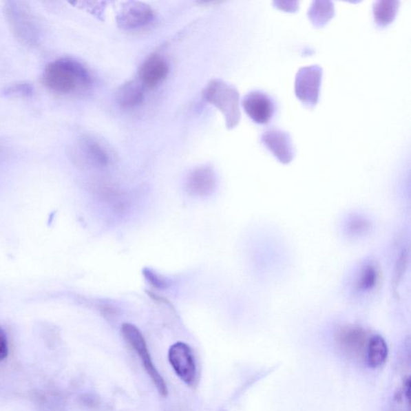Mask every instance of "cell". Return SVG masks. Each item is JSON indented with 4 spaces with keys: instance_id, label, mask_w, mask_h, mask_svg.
Returning a JSON list of instances; mask_svg holds the SVG:
<instances>
[{
    "instance_id": "1",
    "label": "cell",
    "mask_w": 411,
    "mask_h": 411,
    "mask_svg": "<svg viewBox=\"0 0 411 411\" xmlns=\"http://www.w3.org/2000/svg\"><path fill=\"white\" fill-rule=\"evenodd\" d=\"M43 81L48 89L62 95L81 94L88 89L92 83L87 67L70 58L50 63L43 72Z\"/></svg>"
},
{
    "instance_id": "2",
    "label": "cell",
    "mask_w": 411,
    "mask_h": 411,
    "mask_svg": "<svg viewBox=\"0 0 411 411\" xmlns=\"http://www.w3.org/2000/svg\"><path fill=\"white\" fill-rule=\"evenodd\" d=\"M204 98L224 114L226 127L234 129L240 122V94L234 85L221 79L211 80L205 87Z\"/></svg>"
},
{
    "instance_id": "3",
    "label": "cell",
    "mask_w": 411,
    "mask_h": 411,
    "mask_svg": "<svg viewBox=\"0 0 411 411\" xmlns=\"http://www.w3.org/2000/svg\"><path fill=\"white\" fill-rule=\"evenodd\" d=\"M122 333L128 344L136 352L141 359L144 369L153 381L158 393L162 397L166 398L168 395V389L165 380L154 365L151 354H149L146 340L138 328L132 324L125 323L122 326Z\"/></svg>"
},
{
    "instance_id": "4",
    "label": "cell",
    "mask_w": 411,
    "mask_h": 411,
    "mask_svg": "<svg viewBox=\"0 0 411 411\" xmlns=\"http://www.w3.org/2000/svg\"><path fill=\"white\" fill-rule=\"evenodd\" d=\"M323 76L322 67L312 65L301 67L295 80V94L308 108L313 109L318 103Z\"/></svg>"
},
{
    "instance_id": "5",
    "label": "cell",
    "mask_w": 411,
    "mask_h": 411,
    "mask_svg": "<svg viewBox=\"0 0 411 411\" xmlns=\"http://www.w3.org/2000/svg\"><path fill=\"white\" fill-rule=\"evenodd\" d=\"M242 106L249 118L258 125H268L274 119L277 113L275 100L265 92H249L242 100Z\"/></svg>"
},
{
    "instance_id": "6",
    "label": "cell",
    "mask_w": 411,
    "mask_h": 411,
    "mask_svg": "<svg viewBox=\"0 0 411 411\" xmlns=\"http://www.w3.org/2000/svg\"><path fill=\"white\" fill-rule=\"evenodd\" d=\"M6 14L14 33L24 43L33 45L39 39V30L35 21L27 8L17 2H10Z\"/></svg>"
},
{
    "instance_id": "7",
    "label": "cell",
    "mask_w": 411,
    "mask_h": 411,
    "mask_svg": "<svg viewBox=\"0 0 411 411\" xmlns=\"http://www.w3.org/2000/svg\"><path fill=\"white\" fill-rule=\"evenodd\" d=\"M168 359L183 383L191 388L196 385V363L189 346L183 342L176 343L169 350Z\"/></svg>"
},
{
    "instance_id": "8",
    "label": "cell",
    "mask_w": 411,
    "mask_h": 411,
    "mask_svg": "<svg viewBox=\"0 0 411 411\" xmlns=\"http://www.w3.org/2000/svg\"><path fill=\"white\" fill-rule=\"evenodd\" d=\"M156 18L154 10L143 2H127L117 16L118 25L127 31H134L149 25Z\"/></svg>"
},
{
    "instance_id": "9",
    "label": "cell",
    "mask_w": 411,
    "mask_h": 411,
    "mask_svg": "<svg viewBox=\"0 0 411 411\" xmlns=\"http://www.w3.org/2000/svg\"><path fill=\"white\" fill-rule=\"evenodd\" d=\"M260 142L283 164L293 161L295 149L290 134L277 128H269L261 134Z\"/></svg>"
},
{
    "instance_id": "10",
    "label": "cell",
    "mask_w": 411,
    "mask_h": 411,
    "mask_svg": "<svg viewBox=\"0 0 411 411\" xmlns=\"http://www.w3.org/2000/svg\"><path fill=\"white\" fill-rule=\"evenodd\" d=\"M369 339L368 335L363 328L354 326L341 328L336 337L338 346L346 354L352 357H359L363 354Z\"/></svg>"
},
{
    "instance_id": "11",
    "label": "cell",
    "mask_w": 411,
    "mask_h": 411,
    "mask_svg": "<svg viewBox=\"0 0 411 411\" xmlns=\"http://www.w3.org/2000/svg\"><path fill=\"white\" fill-rule=\"evenodd\" d=\"M169 72L167 62L161 56L152 55L144 61L138 71V81L145 89H152L167 78Z\"/></svg>"
},
{
    "instance_id": "12",
    "label": "cell",
    "mask_w": 411,
    "mask_h": 411,
    "mask_svg": "<svg viewBox=\"0 0 411 411\" xmlns=\"http://www.w3.org/2000/svg\"><path fill=\"white\" fill-rule=\"evenodd\" d=\"M216 176L209 166L197 167L187 178V191L191 196L205 197L212 194L216 187Z\"/></svg>"
},
{
    "instance_id": "13",
    "label": "cell",
    "mask_w": 411,
    "mask_h": 411,
    "mask_svg": "<svg viewBox=\"0 0 411 411\" xmlns=\"http://www.w3.org/2000/svg\"><path fill=\"white\" fill-rule=\"evenodd\" d=\"M145 89L139 81H131L120 87L116 94V101L123 109L138 107L143 103Z\"/></svg>"
},
{
    "instance_id": "14",
    "label": "cell",
    "mask_w": 411,
    "mask_h": 411,
    "mask_svg": "<svg viewBox=\"0 0 411 411\" xmlns=\"http://www.w3.org/2000/svg\"><path fill=\"white\" fill-rule=\"evenodd\" d=\"M388 356L386 342L379 335L372 336L367 345L366 361L370 368H379L383 366Z\"/></svg>"
},
{
    "instance_id": "15",
    "label": "cell",
    "mask_w": 411,
    "mask_h": 411,
    "mask_svg": "<svg viewBox=\"0 0 411 411\" xmlns=\"http://www.w3.org/2000/svg\"><path fill=\"white\" fill-rule=\"evenodd\" d=\"M400 2L395 0H379L374 3L373 14L376 25L386 28L393 23L399 11Z\"/></svg>"
},
{
    "instance_id": "16",
    "label": "cell",
    "mask_w": 411,
    "mask_h": 411,
    "mask_svg": "<svg viewBox=\"0 0 411 411\" xmlns=\"http://www.w3.org/2000/svg\"><path fill=\"white\" fill-rule=\"evenodd\" d=\"M335 14V4L332 1H313L308 11V17L316 28L325 26Z\"/></svg>"
},
{
    "instance_id": "17",
    "label": "cell",
    "mask_w": 411,
    "mask_h": 411,
    "mask_svg": "<svg viewBox=\"0 0 411 411\" xmlns=\"http://www.w3.org/2000/svg\"><path fill=\"white\" fill-rule=\"evenodd\" d=\"M380 273L378 265L368 263L363 266L357 277L356 287L359 292L366 293L373 291L379 284Z\"/></svg>"
},
{
    "instance_id": "18",
    "label": "cell",
    "mask_w": 411,
    "mask_h": 411,
    "mask_svg": "<svg viewBox=\"0 0 411 411\" xmlns=\"http://www.w3.org/2000/svg\"><path fill=\"white\" fill-rule=\"evenodd\" d=\"M86 156L96 166H105L109 162V154L99 144L88 142L85 145Z\"/></svg>"
},
{
    "instance_id": "19",
    "label": "cell",
    "mask_w": 411,
    "mask_h": 411,
    "mask_svg": "<svg viewBox=\"0 0 411 411\" xmlns=\"http://www.w3.org/2000/svg\"><path fill=\"white\" fill-rule=\"evenodd\" d=\"M368 229V222L361 217H355L354 219L350 220L347 226V231L352 235L364 234Z\"/></svg>"
},
{
    "instance_id": "20",
    "label": "cell",
    "mask_w": 411,
    "mask_h": 411,
    "mask_svg": "<svg viewBox=\"0 0 411 411\" xmlns=\"http://www.w3.org/2000/svg\"><path fill=\"white\" fill-rule=\"evenodd\" d=\"M33 94L32 87L26 83L17 84L9 87L6 90V94L9 96H30Z\"/></svg>"
},
{
    "instance_id": "21",
    "label": "cell",
    "mask_w": 411,
    "mask_h": 411,
    "mask_svg": "<svg viewBox=\"0 0 411 411\" xmlns=\"http://www.w3.org/2000/svg\"><path fill=\"white\" fill-rule=\"evenodd\" d=\"M144 275L149 283L158 288H165L167 286V282L165 279L161 277L153 270L149 268L144 269Z\"/></svg>"
},
{
    "instance_id": "22",
    "label": "cell",
    "mask_w": 411,
    "mask_h": 411,
    "mask_svg": "<svg viewBox=\"0 0 411 411\" xmlns=\"http://www.w3.org/2000/svg\"><path fill=\"white\" fill-rule=\"evenodd\" d=\"M8 355V342L6 333L0 327V360L6 359Z\"/></svg>"
}]
</instances>
